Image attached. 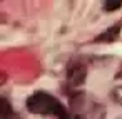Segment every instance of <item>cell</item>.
<instances>
[{
    "instance_id": "cell-1",
    "label": "cell",
    "mask_w": 122,
    "mask_h": 119,
    "mask_svg": "<svg viewBox=\"0 0 122 119\" xmlns=\"http://www.w3.org/2000/svg\"><path fill=\"white\" fill-rule=\"evenodd\" d=\"M27 111L32 114H40V116H52L55 119H70L69 109L54 96H50L45 91H37L34 92L27 102Z\"/></svg>"
},
{
    "instance_id": "cell-2",
    "label": "cell",
    "mask_w": 122,
    "mask_h": 119,
    "mask_svg": "<svg viewBox=\"0 0 122 119\" xmlns=\"http://www.w3.org/2000/svg\"><path fill=\"white\" fill-rule=\"evenodd\" d=\"M70 119H104L105 111L99 101L85 92H75L70 96L69 106Z\"/></svg>"
},
{
    "instance_id": "cell-3",
    "label": "cell",
    "mask_w": 122,
    "mask_h": 119,
    "mask_svg": "<svg viewBox=\"0 0 122 119\" xmlns=\"http://www.w3.org/2000/svg\"><path fill=\"white\" fill-rule=\"evenodd\" d=\"M85 76H87V70L82 62H72L67 67V82L72 87H80L85 81Z\"/></svg>"
},
{
    "instance_id": "cell-4",
    "label": "cell",
    "mask_w": 122,
    "mask_h": 119,
    "mask_svg": "<svg viewBox=\"0 0 122 119\" xmlns=\"http://www.w3.org/2000/svg\"><path fill=\"white\" fill-rule=\"evenodd\" d=\"M0 119H22L10 106L7 97H2V111H0Z\"/></svg>"
},
{
    "instance_id": "cell-5",
    "label": "cell",
    "mask_w": 122,
    "mask_h": 119,
    "mask_svg": "<svg viewBox=\"0 0 122 119\" xmlns=\"http://www.w3.org/2000/svg\"><path fill=\"white\" fill-rule=\"evenodd\" d=\"M119 27H120V25H117V27H112V29H109L107 32H104L102 35H99V37H97V40H99V42H100V40H107V42L114 40V39L117 37V32H119L117 29H119Z\"/></svg>"
},
{
    "instance_id": "cell-6",
    "label": "cell",
    "mask_w": 122,
    "mask_h": 119,
    "mask_svg": "<svg viewBox=\"0 0 122 119\" xmlns=\"http://www.w3.org/2000/svg\"><path fill=\"white\" fill-rule=\"evenodd\" d=\"M120 7H122V0H107V2H104V10H107V12L117 10Z\"/></svg>"
},
{
    "instance_id": "cell-7",
    "label": "cell",
    "mask_w": 122,
    "mask_h": 119,
    "mask_svg": "<svg viewBox=\"0 0 122 119\" xmlns=\"http://www.w3.org/2000/svg\"><path fill=\"white\" fill-rule=\"evenodd\" d=\"M112 99H114L115 102L122 104V86L114 87V91H112Z\"/></svg>"
},
{
    "instance_id": "cell-8",
    "label": "cell",
    "mask_w": 122,
    "mask_h": 119,
    "mask_svg": "<svg viewBox=\"0 0 122 119\" xmlns=\"http://www.w3.org/2000/svg\"><path fill=\"white\" fill-rule=\"evenodd\" d=\"M117 79H122V69H120V72H117Z\"/></svg>"
},
{
    "instance_id": "cell-9",
    "label": "cell",
    "mask_w": 122,
    "mask_h": 119,
    "mask_svg": "<svg viewBox=\"0 0 122 119\" xmlns=\"http://www.w3.org/2000/svg\"><path fill=\"white\" fill-rule=\"evenodd\" d=\"M117 119H122V117H117Z\"/></svg>"
}]
</instances>
